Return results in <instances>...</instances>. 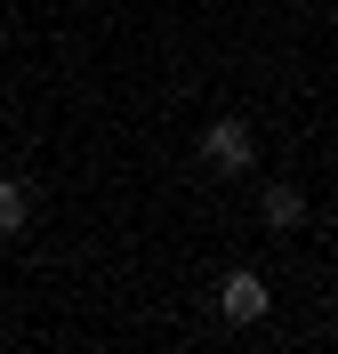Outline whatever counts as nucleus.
I'll use <instances>...</instances> for the list:
<instances>
[{
	"label": "nucleus",
	"instance_id": "20e7f679",
	"mask_svg": "<svg viewBox=\"0 0 338 354\" xmlns=\"http://www.w3.org/2000/svg\"><path fill=\"white\" fill-rule=\"evenodd\" d=\"M24 225H32V194L17 177H0V234H24Z\"/></svg>",
	"mask_w": 338,
	"mask_h": 354
},
{
	"label": "nucleus",
	"instance_id": "f257e3e1",
	"mask_svg": "<svg viewBox=\"0 0 338 354\" xmlns=\"http://www.w3.org/2000/svg\"><path fill=\"white\" fill-rule=\"evenodd\" d=\"M218 314L234 322V330H250V322H266L274 314V290H266V274H250V266H234L218 282Z\"/></svg>",
	"mask_w": 338,
	"mask_h": 354
},
{
	"label": "nucleus",
	"instance_id": "7ed1b4c3",
	"mask_svg": "<svg viewBox=\"0 0 338 354\" xmlns=\"http://www.w3.org/2000/svg\"><path fill=\"white\" fill-rule=\"evenodd\" d=\"M258 218H266L274 234H298V225H306V194H298V185H266V194H258Z\"/></svg>",
	"mask_w": 338,
	"mask_h": 354
},
{
	"label": "nucleus",
	"instance_id": "f03ea898",
	"mask_svg": "<svg viewBox=\"0 0 338 354\" xmlns=\"http://www.w3.org/2000/svg\"><path fill=\"white\" fill-rule=\"evenodd\" d=\"M202 161L218 177H242L250 161H258V137H250V121H234V113H225V121H209L202 129Z\"/></svg>",
	"mask_w": 338,
	"mask_h": 354
}]
</instances>
